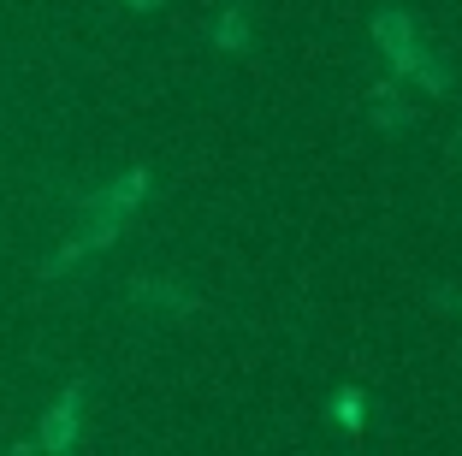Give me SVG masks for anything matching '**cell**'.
<instances>
[{"label":"cell","mask_w":462,"mask_h":456,"mask_svg":"<svg viewBox=\"0 0 462 456\" xmlns=\"http://www.w3.org/2000/svg\"><path fill=\"white\" fill-rule=\"evenodd\" d=\"M78 433H83V391H60V403H48V415L36 427L42 451H78Z\"/></svg>","instance_id":"6da1fadb"},{"label":"cell","mask_w":462,"mask_h":456,"mask_svg":"<svg viewBox=\"0 0 462 456\" xmlns=\"http://www.w3.org/2000/svg\"><path fill=\"white\" fill-rule=\"evenodd\" d=\"M143 196H149V166H131V172H125V178H113V184L107 190H101V208H113V214H125V219H131L136 214V208H143Z\"/></svg>","instance_id":"3957f363"},{"label":"cell","mask_w":462,"mask_h":456,"mask_svg":"<svg viewBox=\"0 0 462 456\" xmlns=\"http://www.w3.org/2000/svg\"><path fill=\"white\" fill-rule=\"evenodd\" d=\"M374 36H380V48L397 60V71H421L433 89H445V78L439 71H427V60H421V48L409 42V18L403 13H380V24H374Z\"/></svg>","instance_id":"7a4b0ae2"},{"label":"cell","mask_w":462,"mask_h":456,"mask_svg":"<svg viewBox=\"0 0 462 456\" xmlns=\"http://www.w3.org/2000/svg\"><path fill=\"white\" fill-rule=\"evenodd\" d=\"M214 42H219V54H249V42H255V30H249V13H244V6H231V13H219V30H214Z\"/></svg>","instance_id":"277c9868"},{"label":"cell","mask_w":462,"mask_h":456,"mask_svg":"<svg viewBox=\"0 0 462 456\" xmlns=\"http://www.w3.org/2000/svg\"><path fill=\"white\" fill-rule=\"evenodd\" d=\"M332 421L350 427V433H362V391H338V397H332Z\"/></svg>","instance_id":"5b68a950"}]
</instances>
